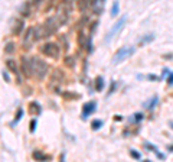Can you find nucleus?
<instances>
[{"mask_svg":"<svg viewBox=\"0 0 173 162\" xmlns=\"http://www.w3.org/2000/svg\"><path fill=\"white\" fill-rule=\"evenodd\" d=\"M33 58V71H35V74H33V77L36 78V80H42V78H45V75L48 74V64L43 61V59H41V58H38V57H32Z\"/></svg>","mask_w":173,"mask_h":162,"instance_id":"obj_1","label":"nucleus"},{"mask_svg":"<svg viewBox=\"0 0 173 162\" xmlns=\"http://www.w3.org/2000/svg\"><path fill=\"white\" fill-rule=\"evenodd\" d=\"M41 52H42L45 57L58 58L59 54H61V48H59V45L55 44V42H48V44H45V45L41 48Z\"/></svg>","mask_w":173,"mask_h":162,"instance_id":"obj_2","label":"nucleus"},{"mask_svg":"<svg viewBox=\"0 0 173 162\" xmlns=\"http://www.w3.org/2000/svg\"><path fill=\"white\" fill-rule=\"evenodd\" d=\"M20 70L25 74V77H33V74H35V71H33V58L22 57L20 58Z\"/></svg>","mask_w":173,"mask_h":162,"instance_id":"obj_3","label":"nucleus"},{"mask_svg":"<svg viewBox=\"0 0 173 162\" xmlns=\"http://www.w3.org/2000/svg\"><path fill=\"white\" fill-rule=\"evenodd\" d=\"M131 54H134V48H133V46H123L121 49H118V51L116 52V55H114V58H113V62H114V64H118V62H121L123 59H126L127 57H130Z\"/></svg>","mask_w":173,"mask_h":162,"instance_id":"obj_4","label":"nucleus"},{"mask_svg":"<svg viewBox=\"0 0 173 162\" xmlns=\"http://www.w3.org/2000/svg\"><path fill=\"white\" fill-rule=\"evenodd\" d=\"M126 21H127V15H124V16H121V19L120 21H117V23L111 28V31L105 35V38H104V42H110L114 36H116V33L124 26V23H126Z\"/></svg>","mask_w":173,"mask_h":162,"instance_id":"obj_5","label":"nucleus"},{"mask_svg":"<svg viewBox=\"0 0 173 162\" xmlns=\"http://www.w3.org/2000/svg\"><path fill=\"white\" fill-rule=\"evenodd\" d=\"M95 110H97V103L95 101H88L86 104H84V107H82V119H86L88 116H91Z\"/></svg>","mask_w":173,"mask_h":162,"instance_id":"obj_6","label":"nucleus"},{"mask_svg":"<svg viewBox=\"0 0 173 162\" xmlns=\"http://www.w3.org/2000/svg\"><path fill=\"white\" fill-rule=\"evenodd\" d=\"M32 41H36V38H35V28H29L28 31H26V35H25V38H23V48L25 49H28V48H30L32 45Z\"/></svg>","mask_w":173,"mask_h":162,"instance_id":"obj_7","label":"nucleus"},{"mask_svg":"<svg viewBox=\"0 0 173 162\" xmlns=\"http://www.w3.org/2000/svg\"><path fill=\"white\" fill-rule=\"evenodd\" d=\"M32 5H33V3H32V0H28V2H25V3L19 8V13H20V16H22V18H29Z\"/></svg>","mask_w":173,"mask_h":162,"instance_id":"obj_8","label":"nucleus"},{"mask_svg":"<svg viewBox=\"0 0 173 162\" xmlns=\"http://www.w3.org/2000/svg\"><path fill=\"white\" fill-rule=\"evenodd\" d=\"M51 80H52V83H62V81L65 80V74H64L59 68H55V70L52 71Z\"/></svg>","mask_w":173,"mask_h":162,"instance_id":"obj_9","label":"nucleus"},{"mask_svg":"<svg viewBox=\"0 0 173 162\" xmlns=\"http://www.w3.org/2000/svg\"><path fill=\"white\" fill-rule=\"evenodd\" d=\"M23 28H25V22H23V19H18V21L15 22L13 28H12V35H20L22 31H23Z\"/></svg>","mask_w":173,"mask_h":162,"instance_id":"obj_10","label":"nucleus"},{"mask_svg":"<svg viewBox=\"0 0 173 162\" xmlns=\"http://www.w3.org/2000/svg\"><path fill=\"white\" fill-rule=\"evenodd\" d=\"M6 67H7L12 72L16 74V77H18V83H22V80H20V77H19V70H18V64H16V61H13V59H7V61H6Z\"/></svg>","mask_w":173,"mask_h":162,"instance_id":"obj_11","label":"nucleus"},{"mask_svg":"<svg viewBox=\"0 0 173 162\" xmlns=\"http://www.w3.org/2000/svg\"><path fill=\"white\" fill-rule=\"evenodd\" d=\"M29 113L33 114V116H39L42 113V107L38 101H30L29 103Z\"/></svg>","mask_w":173,"mask_h":162,"instance_id":"obj_12","label":"nucleus"},{"mask_svg":"<svg viewBox=\"0 0 173 162\" xmlns=\"http://www.w3.org/2000/svg\"><path fill=\"white\" fill-rule=\"evenodd\" d=\"M90 6H93V5H91V0H78V2H76V8H78V10H81V12H85Z\"/></svg>","mask_w":173,"mask_h":162,"instance_id":"obj_13","label":"nucleus"},{"mask_svg":"<svg viewBox=\"0 0 173 162\" xmlns=\"http://www.w3.org/2000/svg\"><path fill=\"white\" fill-rule=\"evenodd\" d=\"M157 101H159V97H157V96H153V97H151L149 101L143 103V107H144V109H147V110H153V109L156 107Z\"/></svg>","mask_w":173,"mask_h":162,"instance_id":"obj_14","label":"nucleus"},{"mask_svg":"<svg viewBox=\"0 0 173 162\" xmlns=\"http://www.w3.org/2000/svg\"><path fill=\"white\" fill-rule=\"evenodd\" d=\"M144 148H147L150 152H154V153L157 155V158H159V159H164V155H163V153H160V152L157 150V146L151 145L150 142H144Z\"/></svg>","mask_w":173,"mask_h":162,"instance_id":"obj_15","label":"nucleus"},{"mask_svg":"<svg viewBox=\"0 0 173 162\" xmlns=\"http://www.w3.org/2000/svg\"><path fill=\"white\" fill-rule=\"evenodd\" d=\"M153 41H154V35H153V33H147V35H144L143 38H140L139 45H140V46H144V45H147V44H150V42H153Z\"/></svg>","mask_w":173,"mask_h":162,"instance_id":"obj_16","label":"nucleus"},{"mask_svg":"<svg viewBox=\"0 0 173 162\" xmlns=\"http://www.w3.org/2000/svg\"><path fill=\"white\" fill-rule=\"evenodd\" d=\"M32 156H33V159H36V161H49V159H51L49 155H45V153H42V152H39V150H35V152L32 153Z\"/></svg>","mask_w":173,"mask_h":162,"instance_id":"obj_17","label":"nucleus"},{"mask_svg":"<svg viewBox=\"0 0 173 162\" xmlns=\"http://www.w3.org/2000/svg\"><path fill=\"white\" fill-rule=\"evenodd\" d=\"M85 38H86V33H84V29H79L78 31V39H76V42H78V45L82 48V46H85Z\"/></svg>","mask_w":173,"mask_h":162,"instance_id":"obj_18","label":"nucleus"},{"mask_svg":"<svg viewBox=\"0 0 173 162\" xmlns=\"http://www.w3.org/2000/svg\"><path fill=\"white\" fill-rule=\"evenodd\" d=\"M64 64H65L66 68H74V67H75V57L66 55V57L64 58Z\"/></svg>","mask_w":173,"mask_h":162,"instance_id":"obj_19","label":"nucleus"},{"mask_svg":"<svg viewBox=\"0 0 173 162\" xmlns=\"http://www.w3.org/2000/svg\"><path fill=\"white\" fill-rule=\"evenodd\" d=\"M88 21H90V18L88 16H82L79 21H78V23H76V29L79 31V29H82L86 23H88Z\"/></svg>","mask_w":173,"mask_h":162,"instance_id":"obj_20","label":"nucleus"},{"mask_svg":"<svg viewBox=\"0 0 173 162\" xmlns=\"http://www.w3.org/2000/svg\"><path fill=\"white\" fill-rule=\"evenodd\" d=\"M22 116H23V109H19V110H18V113H16V117H15V120L10 123V126H16V123H19V122H20Z\"/></svg>","mask_w":173,"mask_h":162,"instance_id":"obj_21","label":"nucleus"},{"mask_svg":"<svg viewBox=\"0 0 173 162\" xmlns=\"http://www.w3.org/2000/svg\"><path fill=\"white\" fill-rule=\"evenodd\" d=\"M95 88H97V91H101L104 88V78L103 77H98L95 80Z\"/></svg>","mask_w":173,"mask_h":162,"instance_id":"obj_22","label":"nucleus"},{"mask_svg":"<svg viewBox=\"0 0 173 162\" xmlns=\"http://www.w3.org/2000/svg\"><path fill=\"white\" fill-rule=\"evenodd\" d=\"M103 124H104V122H103V120H98V119H95V120L91 122V127H93V130H98Z\"/></svg>","mask_w":173,"mask_h":162,"instance_id":"obj_23","label":"nucleus"},{"mask_svg":"<svg viewBox=\"0 0 173 162\" xmlns=\"http://www.w3.org/2000/svg\"><path fill=\"white\" fill-rule=\"evenodd\" d=\"M64 98L65 100H71V98H79V96L78 94H75V93H71V91H64Z\"/></svg>","mask_w":173,"mask_h":162,"instance_id":"obj_24","label":"nucleus"},{"mask_svg":"<svg viewBox=\"0 0 173 162\" xmlns=\"http://www.w3.org/2000/svg\"><path fill=\"white\" fill-rule=\"evenodd\" d=\"M5 52H6V54H13V52H15V44H13V42L6 44V46H5Z\"/></svg>","mask_w":173,"mask_h":162,"instance_id":"obj_25","label":"nucleus"},{"mask_svg":"<svg viewBox=\"0 0 173 162\" xmlns=\"http://www.w3.org/2000/svg\"><path fill=\"white\" fill-rule=\"evenodd\" d=\"M118 15V2H114L113 3V8H111V16H117Z\"/></svg>","mask_w":173,"mask_h":162,"instance_id":"obj_26","label":"nucleus"},{"mask_svg":"<svg viewBox=\"0 0 173 162\" xmlns=\"http://www.w3.org/2000/svg\"><path fill=\"white\" fill-rule=\"evenodd\" d=\"M143 119H144V114H143V113H136V114H134V117H133V120H134L136 123H139V122H140V120H143Z\"/></svg>","mask_w":173,"mask_h":162,"instance_id":"obj_27","label":"nucleus"},{"mask_svg":"<svg viewBox=\"0 0 173 162\" xmlns=\"http://www.w3.org/2000/svg\"><path fill=\"white\" fill-rule=\"evenodd\" d=\"M130 155H131L134 159H137V161H139V159H141V155H140V152H137V150H134V149H131V150H130Z\"/></svg>","mask_w":173,"mask_h":162,"instance_id":"obj_28","label":"nucleus"},{"mask_svg":"<svg viewBox=\"0 0 173 162\" xmlns=\"http://www.w3.org/2000/svg\"><path fill=\"white\" fill-rule=\"evenodd\" d=\"M147 78H149L150 81H159V80H160V77H159V75H154V74H149Z\"/></svg>","mask_w":173,"mask_h":162,"instance_id":"obj_29","label":"nucleus"},{"mask_svg":"<svg viewBox=\"0 0 173 162\" xmlns=\"http://www.w3.org/2000/svg\"><path fill=\"white\" fill-rule=\"evenodd\" d=\"M167 85H173V72H169V77H167Z\"/></svg>","mask_w":173,"mask_h":162,"instance_id":"obj_30","label":"nucleus"},{"mask_svg":"<svg viewBox=\"0 0 173 162\" xmlns=\"http://www.w3.org/2000/svg\"><path fill=\"white\" fill-rule=\"evenodd\" d=\"M36 124H38V123H36V120L33 119V120L30 122V132H32V133H33V132L36 130Z\"/></svg>","mask_w":173,"mask_h":162,"instance_id":"obj_31","label":"nucleus"},{"mask_svg":"<svg viewBox=\"0 0 173 162\" xmlns=\"http://www.w3.org/2000/svg\"><path fill=\"white\" fill-rule=\"evenodd\" d=\"M116 87H117V83H116V81H113V83H111V88H110V91H108V96L114 93V90H116Z\"/></svg>","mask_w":173,"mask_h":162,"instance_id":"obj_32","label":"nucleus"},{"mask_svg":"<svg viewBox=\"0 0 173 162\" xmlns=\"http://www.w3.org/2000/svg\"><path fill=\"white\" fill-rule=\"evenodd\" d=\"M43 2V0H32V3H33V6H39L41 3Z\"/></svg>","mask_w":173,"mask_h":162,"instance_id":"obj_33","label":"nucleus"},{"mask_svg":"<svg viewBox=\"0 0 173 162\" xmlns=\"http://www.w3.org/2000/svg\"><path fill=\"white\" fill-rule=\"evenodd\" d=\"M3 78H5V81H9V74L6 71H3Z\"/></svg>","mask_w":173,"mask_h":162,"instance_id":"obj_34","label":"nucleus"},{"mask_svg":"<svg viewBox=\"0 0 173 162\" xmlns=\"http://www.w3.org/2000/svg\"><path fill=\"white\" fill-rule=\"evenodd\" d=\"M97 3H98V0H91V5H93V6H95Z\"/></svg>","mask_w":173,"mask_h":162,"instance_id":"obj_35","label":"nucleus"},{"mask_svg":"<svg viewBox=\"0 0 173 162\" xmlns=\"http://www.w3.org/2000/svg\"><path fill=\"white\" fill-rule=\"evenodd\" d=\"M169 150H170V152H173V145H172V146H169Z\"/></svg>","mask_w":173,"mask_h":162,"instance_id":"obj_36","label":"nucleus"},{"mask_svg":"<svg viewBox=\"0 0 173 162\" xmlns=\"http://www.w3.org/2000/svg\"><path fill=\"white\" fill-rule=\"evenodd\" d=\"M170 126H172V129H173V122H170Z\"/></svg>","mask_w":173,"mask_h":162,"instance_id":"obj_37","label":"nucleus"}]
</instances>
